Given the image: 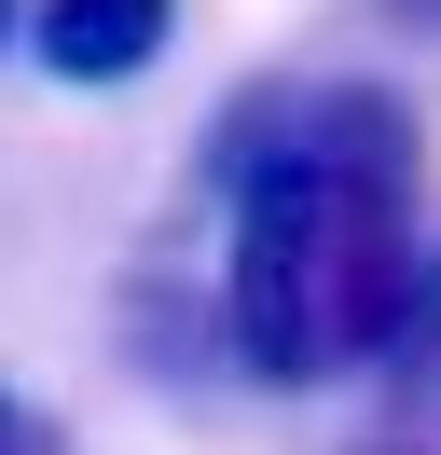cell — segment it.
<instances>
[{
	"label": "cell",
	"mask_w": 441,
	"mask_h": 455,
	"mask_svg": "<svg viewBox=\"0 0 441 455\" xmlns=\"http://www.w3.org/2000/svg\"><path fill=\"white\" fill-rule=\"evenodd\" d=\"M220 359L248 387L386 372L428 290V139L373 84H248L207 139Z\"/></svg>",
	"instance_id": "obj_1"
},
{
	"label": "cell",
	"mask_w": 441,
	"mask_h": 455,
	"mask_svg": "<svg viewBox=\"0 0 441 455\" xmlns=\"http://www.w3.org/2000/svg\"><path fill=\"white\" fill-rule=\"evenodd\" d=\"M165 42H180V0H42L28 14V56L55 84H138Z\"/></svg>",
	"instance_id": "obj_2"
},
{
	"label": "cell",
	"mask_w": 441,
	"mask_h": 455,
	"mask_svg": "<svg viewBox=\"0 0 441 455\" xmlns=\"http://www.w3.org/2000/svg\"><path fill=\"white\" fill-rule=\"evenodd\" d=\"M14 442H28V414H14V387H0V455H14Z\"/></svg>",
	"instance_id": "obj_3"
},
{
	"label": "cell",
	"mask_w": 441,
	"mask_h": 455,
	"mask_svg": "<svg viewBox=\"0 0 441 455\" xmlns=\"http://www.w3.org/2000/svg\"><path fill=\"white\" fill-rule=\"evenodd\" d=\"M14 455H55V427H28V442H14Z\"/></svg>",
	"instance_id": "obj_4"
},
{
	"label": "cell",
	"mask_w": 441,
	"mask_h": 455,
	"mask_svg": "<svg viewBox=\"0 0 441 455\" xmlns=\"http://www.w3.org/2000/svg\"><path fill=\"white\" fill-rule=\"evenodd\" d=\"M400 14H428V28H441V0H400Z\"/></svg>",
	"instance_id": "obj_5"
},
{
	"label": "cell",
	"mask_w": 441,
	"mask_h": 455,
	"mask_svg": "<svg viewBox=\"0 0 441 455\" xmlns=\"http://www.w3.org/2000/svg\"><path fill=\"white\" fill-rule=\"evenodd\" d=\"M0 42H14V0H0Z\"/></svg>",
	"instance_id": "obj_6"
}]
</instances>
